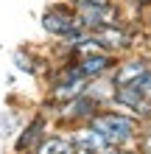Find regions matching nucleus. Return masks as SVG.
Here are the masks:
<instances>
[{"mask_svg":"<svg viewBox=\"0 0 151 154\" xmlns=\"http://www.w3.org/2000/svg\"><path fill=\"white\" fill-rule=\"evenodd\" d=\"M87 123L95 126L115 149L126 146V143L137 134V121L129 118V115H120V112H95Z\"/></svg>","mask_w":151,"mask_h":154,"instance_id":"f257e3e1","label":"nucleus"},{"mask_svg":"<svg viewBox=\"0 0 151 154\" xmlns=\"http://www.w3.org/2000/svg\"><path fill=\"white\" fill-rule=\"evenodd\" d=\"M78 25L76 20V8L73 6H65V3H53L42 11V28H45L50 37H65Z\"/></svg>","mask_w":151,"mask_h":154,"instance_id":"f03ea898","label":"nucleus"},{"mask_svg":"<svg viewBox=\"0 0 151 154\" xmlns=\"http://www.w3.org/2000/svg\"><path fill=\"white\" fill-rule=\"evenodd\" d=\"M73 67L81 73L84 79H101L106 76L109 70L115 67V59H112V53H106L104 48H95V51H84V53H76V62H73Z\"/></svg>","mask_w":151,"mask_h":154,"instance_id":"7ed1b4c3","label":"nucleus"},{"mask_svg":"<svg viewBox=\"0 0 151 154\" xmlns=\"http://www.w3.org/2000/svg\"><path fill=\"white\" fill-rule=\"evenodd\" d=\"M76 20L78 25H84L87 31L92 28H101V25H112L120 20V11L118 6L112 3H101V6H76Z\"/></svg>","mask_w":151,"mask_h":154,"instance_id":"20e7f679","label":"nucleus"},{"mask_svg":"<svg viewBox=\"0 0 151 154\" xmlns=\"http://www.w3.org/2000/svg\"><path fill=\"white\" fill-rule=\"evenodd\" d=\"M70 140H73V151H115V146L90 123H81Z\"/></svg>","mask_w":151,"mask_h":154,"instance_id":"39448f33","label":"nucleus"},{"mask_svg":"<svg viewBox=\"0 0 151 154\" xmlns=\"http://www.w3.org/2000/svg\"><path fill=\"white\" fill-rule=\"evenodd\" d=\"M112 101L118 106H126V109L137 112V115H148L151 112V101L140 93L134 84H118L112 90Z\"/></svg>","mask_w":151,"mask_h":154,"instance_id":"423d86ee","label":"nucleus"},{"mask_svg":"<svg viewBox=\"0 0 151 154\" xmlns=\"http://www.w3.org/2000/svg\"><path fill=\"white\" fill-rule=\"evenodd\" d=\"M45 129H48V118H45V115H34L31 121H28V126L20 132V137L14 140V149H17V151H31V149L37 151L39 140L48 134Z\"/></svg>","mask_w":151,"mask_h":154,"instance_id":"0eeeda50","label":"nucleus"},{"mask_svg":"<svg viewBox=\"0 0 151 154\" xmlns=\"http://www.w3.org/2000/svg\"><path fill=\"white\" fill-rule=\"evenodd\" d=\"M90 34L95 37V42H98L104 51H118V48H126V45H129L126 31L118 28V23H112V25H101V28H92Z\"/></svg>","mask_w":151,"mask_h":154,"instance_id":"6e6552de","label":"nucleus"},{"mask_svg":"<svg viewBox=\"0 0 151 154\" xmlns=\"http://www.w3.org/2000/svg\"><path fill=\"white\" fill-rule=\"evenodd\" d=\"M146 62L143 59H126V62H120L118 70H115V76H112V84L118 87V84H131L134 79H140L146 73Z\"/></svg>","mask_w":151,"mask_h":154,"instance_id":"1a4fd4ad","label":"nucleus"},{"mask_svg":"<svg viewBox=\"0 0 151 154\" xmlns=\"http://www.w3.org/2000/svg\"><path fill=\"white\" fill-rule=\"evenodd\" d=\"M39 154H53V151H73V140L65 134H45L37 146Z\"/></svg>","mask_w":151,"mask_h":154,"instance_id":"9d476101","label":"nucleus"},{"mask_svg":"<svg viewBox=\"0 0 151 154\" xmlns=\"http://www.w3.org/2000/svg\"><path fill=\"white\" fill-rule=\"evenodd\" d=\"M131 84H134V87L140 90V93H143V95L148 98V101H151V67H146V73L140 76V79H134Z\"/></svg>","mask_w":151,"mask_h":154,"instance_id":"9b49d317","label":"nucleus"},{"mask_svg":"<svg viewBox=\"0 0 151 154\" xmlns=\"http://www.w3.org/2000/svg\"><path fill=\"white\" fill-rule=\"evenodd\" d=\"M14 67H17V70H23V73H34V62L25 56L23 51H17V53H14Z\"/></svg>","mask_w":151,"mask_h":154,"instance_id":"f8f14e48","label":"nucleus"},{"mask_svg":"<svg viewBox=\"0 0 151 154\" xmlns=\"http://www.w3.org/2000/svg\"><path fill=\"white\" fill-rule=\"evenodd\" d=\"M101 3H109V0H73V6H101Z\"/></svg>","mask_w":151,"mask_h":154,"instance_id":"ddd939ff","label":"nucleus"},{"mask_svg":"<svg viewBox=\"0 0 151 154\" xmlns=\"http://www.w3.org/2000/svg\"><path fill=\"white\" fill-rule=\"evenodd\" d=\"M137 3H148V0H137Z\"/></svg>","mask_w":151,"mask_h":154,"instance_id":"4468645a","label":"nucleus"}]
</instances>
